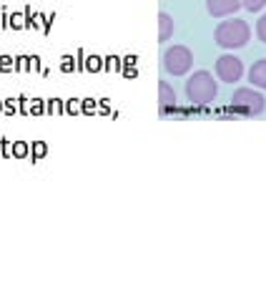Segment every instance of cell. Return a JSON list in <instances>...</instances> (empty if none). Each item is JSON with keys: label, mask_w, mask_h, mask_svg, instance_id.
Masks as SVG:
<instances>
[{"label": "cell", "mask_w": 266, "mask_h": 302, "mask_svg": "<svg viewBox=\"0 0 266 302\" xmlns=\"http://www.w3.org/2000/svg\"><path fill=\"white\" fill-rule=\"evenodd\" d=\"M98 113H110V103H108V98H101V101H98Z\"/></svg>", "instance_id": "83f0119b"}, {"label": "cell", "mask_w": 266, "mask_h": 302, "mask_svg": "<svg viewBox=\"0 0 266 302\" xmlns=\"http://www.w3.org/2000/svg\"><path fill=\"white\" fill-rule=\"evenodd\" d=\"M0 156H5V159L13 156V146H10L8 139H0Z\"/></svg>", "instance_id": "4316f807"}, {"label": "cell", "mask_w": 266, "mask_h": 302, "mask_svg": "<svg viewBox=\"0 0 266 302\" xmlns=\"http://www.w3.org/2000/svg\"><path fill=\"white\" fill-rule=\"evenodd\" d=\"M218 93V86L213 81V76L209 71H196L191 78L186 81V98L196 103V106H206L216 98Z\"/></svg>", "instance_id": "6da1fadb"}, {"label": "cell", "mask_w": 266, "mask_h": 302, "mask_svg": "<svg viewBox=\"0 0 266 302\" xmlns=\"http://www.w3.org/2000/svg\"><path fill=\"white\" fill-rule=\"evenodd\" d=\"M216 76H218L221 81H226V83H236L241 76H244V63H241V58H236V56H231V53L221 56V58L216 61Z\"/></svg>", "instance_id": "5b68a950"}, {"label": "cell", "mask_w": 266, "mask_h": 302, "mask_svg": "<svg viewBox=\"0 0 266 302\" xmlns=\"http://www.w3.org/2000/svg\"><path fill=\"white\" fill-rule=\"evenodd\" d=\"M249 81H251L256 88H266V58L256 61V63L249 68Z\"/></svg>", "instance_id": "ba28073f"}, {"label": "cell", "mask_w": 266, "mask_h": 302, "mask_svg": "<svg viewBox=\"0 0 266 302\" xmlns=\"http://www.w3.org/2000/svg\"><path fill=\"white\" fill-rule=\"evenodd\" d=\"M5 25H8V13L0 10V28H5Z\"/></svg>", "instance_id": "f1b7e54d"}, {"label": "cell", "mask_w": 266, "mask_h": 302, "mask_svg": "<svg viewBox=\"0 0 266 302\" xmlns=\"http://www.w3.org/2000/svg\"><path fill=\"white\" fill-rule=\"evenodd\" d=\"M13 156H15V159L30 156V144H28V141H15V144H13Z\"/></svg>", "instance_id": "4fadbf2b"}, {"label": "cell", "mask_w": 266, "mask_h": 302, "mask_svg": "<svg viewBox=\"0 0 266 302\" xmlns=\"http://www.w3.org/2000/svg\"><path fill=\"white\" fill-rule=\"evenodd\" d=\"M81 113H86V116L98 113V101L96 98H81Z\"/></svg>", "instance_id": "9a60e30c"}, {"label": "cell", "mask_w": 266, "mask_h": 302, "mask_svg": "<svg viewBox=\"0 0 266 302\" xmlns=\"http://www.w3.org/2000/svg\"><path fill=\"white\" fill-rule=\"evenodd\" d=\"M63 108H65V113H70V116L81 113V98H68V101L63 103Z\"/></svg>", "instance_id": "44dd1931"}, {"label": "cell", "mask_w": 266, "mask_h": 302, "mask_svg": "<svg viewBox=\"0 0 266 302\" xmlns=\"http://www.w3.org/2000/svg\"><path fill=\"white\" fill-rule=\"evenodd\" d=\"M241 5H244L246 10L256 13V10H261V8L266 5V0H241Z\"/></svg>", "instance_id": "cb8c5ba5"}, {"label": "cell", "mask_w": 266, "mask_h": 302, "mask_svg": "<svg viewBox=\"0 0 266 302\" xmlns=\"http://www.w3.org/2000/svg\"><path fill=\"white\" fill-rule=\"evenodd\" d=\"M8 25H10L13 30L25 28V15H23V13H13V15H8Z\"/></svg>", "instance_id": "d6986e66"}, {"label": "cell", "mask_w": 266, "mask_h": 302, "mask_svg": "<svg viewBox=\"0 0 266 302\" xmlns=\"http://www.w3.org/2000/svg\"><path fill=\"white\" fill-rule=\"evenodd\" d=\"M83 66H86V71L88 73H101L103 71V58L101 56H86V61H83Z\"/></svg>", "instance_id": "7c38bea8"}, {"label": "cell", "mask_w": 266, "mask_h": 302, "mask_svg": "<svg viewBox=\"0 0 266 302\" xmlns=\"http://www.w3.org/2000/svg\"><path fill=\"white\" fill-rule=\"evenodd\" d=\"M63 98H48L46 101V113H51V116H53V113H65V108H63Z\"/></svg>", "instance_id": "5bb4252c"}, {"label": "cell", "mask_w": 266, "mask_h": 302, "mask_svg": "<svg viewBox=\"0 0 266 302\" xmlns=\"http://www.w3.org/2000/svg\"><path fill=\"white\" fill-rule=\"evenodd\" d=\"M0 113H3V98H0Z\"/></svg>", "instance_id": "f546056e"}, {"label": "cell", "mask_w": 266, "mask_h": 302, "mask_svg": "<svg viewBox=\"0 0 266 302\" xmlns=\"http://www.w3.org/2000/svg\"><path fill=\"white\" fill-rule=\"evenodd\" d=\"M173 18L168 15V13H159V41L163 43V41H168V38L173 35Z\"/></svg>", "instance_id": "9c48e42d"}, {"label": "cell", "mask_w": 266, "mask_h": 302, "mask_svg": "<svg viewBox=\"0 0 266 302\" xmlns=\"http://www.w3.org/2000/svg\"><path fill=\"white\" fill-rule=\"evenodd\" d=\"M159 103H161V113H166L168 108L176 106V91L168 81H161L159 83Z\"/></svg>", "instance_id": "52a82bcc"}, {"label": "cell", "mask_w": 266, "mask_h": 302, "mask_svg": "<svg viewBox=\"0 0 266 302\" xmlns=\"http://www.w3.org/2000/svg\"><path fill=\"white\" fill-rule=\"evenodd\" d=\"M121 66H123V58H118V56H106L103 58V71H121Z\"/></svg>", "instance_id": "2e32d148"}, {"label": "cell", "mask_w": 266, "mask_h": 302, "mask_svg": "<svg viewBox=\"0 0 266 302\" xmlns=\"http://www.w3.org/2000/svg\"><path fill=\"white\" fill-rule=\"evenodd\" d=\"M60 71H63V73H73V71H75V61H73L70 53H65V56L60 58Z\"/></svg>", "instance_id": "7402d4cb"}, {"label": "cell", "mask_w": 266, "mask_h": 302, "mask_svg": "<svg viewBox=\"0 0 266 302\" xmlns=\"http://www.w3.org/2000/svg\"><path fill=\"white\" fill-rule=\"evenodd\" d=\"M3 113H8V116L18 113V98H3Z\"/></svg>", "instance_id": "603a6c76"}, {"label": "cell", "mask_w": 266, "mask_h": 302, "mask_svg": "<svg viewBox=\"0 0 266 302\" xmlns=\"http://www.w3.org/2000/svg\"><path fill=\"white\" fill-rule=\"evenodd\" d=\"M213 38H216V43H218L221 48H241V46L249 43L251 28H249L246 20H239V18L223 20V23H218Z\"/></svg>", "instance_id": "7a4b0ae2"}, {"label": "cell", "mask_w": 266, "mask_h": 302, "mask_svg": "<svg viewBox=\"0 0 266 302\" xmlns=\"http://www.w3.org/2000/svg\"><path fill=\"white\" fill-rule=\"evenodd\" d=\"M13 71H15V58L3 53L0 56V73H13Z\"/></svg>", "instance_id": "e0dca14e"}, {"label": "cell", "mask_w": 266, "mask_h": 302, "mask_svg": "<svg viewBox=\"0 0 266 302\" xmlns=\"http://www.w3.org/2000/svg\"><path fill=\"white\" fill-rule=\"evenodd\" d=\"M46 113V98H33L30 101V116H43Z\"/></svg>", "instance_id": "ac0fdd59"}, {"label": "cell", "mask_w": 266, "mask_h": 302, "mask_svg": "<svg viewBox=\"0 0 266 302\" xmlns=\"http://www.w3.org/2000/svg\"><path fill=\"white\" fill-rule=\"evenodd\" d=\"M191 66H194V56H191V51H188L186 46L166 48V53H163V68H166V73L183 76V73L191 71Z\"/></svg>", "instance_id": "277c9868"}, {"label": "cell", "mask_w": 266, "mask_h": 302, "mask_svg": "<svg viewBox=\"0 0 266 302\" xmlns=\"http://www.w3.org/2000/svg\"><path fill=\"white\" fill-rule=\"evenodd\" d=\"M266 108V98L254 91V88H236L231 96V106L226 108L229 113H239V116H254Z\"/></svg>", "instance_id": "3957f363"}, {"label": "cell", "mask_w": 266, "mask_h": 302, "mask_svg": "<svg viewBox=\"0 0 266 302\" xmlns=\"http://www.w3.org/2000/svg\"><path fill=\"white\" fill-rule=\"evenodd\" d=\"M46 154H48V144L46 141H33V146H30V159L33 161H41Z\"/></svg>", "instance_id": "8fae6325"}, {"label": "cell", "mask_w": 266, "mask_h": 302, "mask_svg": "<svg viewBox=\"0 0 266 302\" xmlns=\"http://www.w3.org/2000/svg\"><path fill=\"white\" fill-rule=\"evenodd\" d=\"M33 68V56H15V71H30Z\"/></svg>", "instance_id": "ffe728a7"}, {"label": "cell", "mask_w": 266, "mask_h": 302, "mask_svg": "<svg viewBox=\"0 0 266 302\" xmlns=\"http://www.w3.org/2000/svg\"><path fill=\"white\" fill-rule=\"evenodd\" d=\"M256 35H259V41L261 43H266V13L259 18V23H256Z\"/></svg>", "instance_id": "d4e9b609"}, {"label": "cell", "mask_w": 266, "mask_h": 302, "mask_svg": "<svg viewBox=\"0 0 266 302\" xmlns=\"http://www.w3.org/2000/svg\"><path fill=\"white\" fill-rule=\"evenodd\" d=\"M18 113H30V98L25 93L18 96Z\"/></svg>", "instance_id": "484cf974"}, {"label": "cell", "mask_w": 266, "mask_h": 302, "mask_svg": "<svg viewBox=\"0 0 266 302\" xmlns=\"http://www.w3.org/2000/svg\"><path fill=\"white\" fill-rule=\"evenodd\" d=\"M241 8V0H206V10L213 18H226V15H234Z\"/></svg>", "instance_id": "8992f818"}, {"label": "cell", "mask_w": 266, "mask_h": 302, "mask_svg": "<svg viewBox=\"0 0 266 302\" xmlns=\"http://www.w3.org/2000/svg\"><path fill=\"white\" fill-rule=\"evenodd\" d=\"M136 61H138V56H136V53H131V56H126V58H123V66H121V73L126 76V78H136V76H138V68H136Z\"/></svg>", "instance_id": "30bf717a"}]
</instances>
